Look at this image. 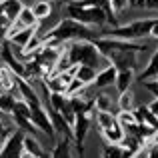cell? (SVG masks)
I'll return each instance as SVG.
<instances>
[{
    "instance_id": "9a60e30c",
    "label": "cell",
    "mask_w": 158,
    "mask_h": 158,
    "mask_svg": "<svg viewBox=\"0 0 158 158\" xmlns=\"http://www.w3.org/2000/svg\"><path fill=\"white\" fill-rule=\"evenodd\" d=\"M12 26H14V28H38V20H36L32 8L24 6L22 12L18 14V18H16V22L12 24Z\"/></svg>"
},
{
    "instance_id": "8992f818",
    "label": "cell",
    "mask_w": 158,
    "mask_h": 158,
    "mask_svg": "<svg viewBox=\"0 0 158 158\" xmlns=\"http://www.w3.org/2000/svg\"><path fill=\"white\" fill-rule=\"evenodd\" d=\"M48 104H50L58 114H62V118L72 126L74 120H76V112L72 106V98L68 94H50L48 92Z\"/></svg>"
},
{
    "instance_id": "74e56055",
    "label": "cell",
    "mask_w": 158,
    "mask_h": 158,
    "mask_svg": "<svg viewBox=\"0 0 158 158\" xmlns=\"http://www.w3.org/2000/svg\"><path fill=\"white\" fill-rule=\"evenodd\" d=\"M0 26H10V22H8V20L4 18L2 14H0Z\"/></svg>"
},
{
    "instance_id": "cb8c5ba5",
    "label": "cell",
    "mask_w": 158,
    "mask_h": 158,
    "mask_svg": "<svg viewBox=\"0 0 158 158\" xmlns=\"http://www.w3.org/2000/svg\"><path fill=\"white\" fill-rule=\"evenodd\" d=\"M132 78H134V70H118V74H116V88H118V92H126V90H130V84H132Z\"/></svg>"
},
{
    "instance_id": "603a6c76",
    "label": "cell",
    "mask_w": 158,
    "mask_h": 158,
    "mask_svg": "<svg viewBox=\"0 0 158 158\" xmlns=\"http://www.w3.org/2000/svg\"><path fill=\"white\" fill-rule=\"evenodd\" d=\"M16 92H2L0 94V112L2 114H14L16 110Z\"/></svg>"
},
{
    "instance_id": "2e32d148",
    "label": "cell",
    "mask_w": 158,
    "mask_h": 158,
    "mask_svg": "<svg viewBox=\"0 0 158 158\" xmlns=\"http://www.w3.org/2000/svg\"><path fill=\"white\" fill-rule=\"evenodd\" d=\"M0 90L2 92H16V74L8 66H0Z\"/></svg>"
},
{
    "instance_id": "3957f363",
    "label": "cell",
    "mask_w": 158,
    "mask_h": 158,
    "mask_svg": "<svg viewBox=\"0 0 158 158\" xmlns=\"http://www.w3.org/2000/svg\"><path fill=\"white\" fill-rule=\"evenodd\" d=\"M156 18H140V20H134V22H128V24H122V26H112L104 30L100 36L104 38H118V40H128V42H136L140 38H146L150 36V30L154 26Z\"/></svg>"
},
{
    "instance_id": "d590c367",
    "label": "cell",
    "mask_w": 158,
    "mask_h": 158,
    "mask_svg": "<svg viewBox=\"0 0 158 158\" xmlns=\"http://www.w3.org/2000/svg\"><path fill=\"white\" fill-rule=\"evenodd\" d=\"M10 132H12V130H10V128H8V126H6V124H4V122H2V120H0V134L8 136V134H10Z\"/></svg>"
},
{
    "instance_id": "f1b7e54d",
    "label": "cell",
    "mask_w": 158,
    "mask_h": 158,
    "mask_svg": "<svg viewBox=\"0 0 158 158\" xmlns=\"http://www.w3.org/2000/svg\"><path fill=\"white\" fill-rule=\"evenodd\" d=\"M102 158H124V150L120 144H104L102 146Z\"/></svg>"
},
{
    "instance_id": "d6a6232c",
    "label": "cell",
    "mask_w": 158,
    "mask_h": 158,
    "mask_svg": "<svg viewBox=\"0 0 158 158\" xmlns=\"http://www.w3.org/2000/svg\"><path fill=\"white\" fill-rule=\"evenodd\" d=\"M142 84H144V88L150 90V92L158 98V78H154V80H146V82H142Z\"/></svg>"
},
{
    "instance_id": "f6af8a7d",
    "label": "cell",
    "mask_w": 158,
    "mask_h": 158,
    "mask_svg": "<svg viewBox=\"0 0 158 158\" xmlns=\"http://www.w3.org/2000/svg\"><path fill=\"white\" fill-rule=\"evenodd\" d=\"M0 94H2V90H0Z\"/></svg>"
},
{
    "instance_id": "f546056e",
    "label": "cell",
    "mask_w": 158,
    "mask_h": 158,
    "mask_svg": "<svg viewBox=\"0 0 158 158\" xmlns=\"http://www.w3.org/2000/svg\"><path fill=\"white\" fill-rule=\"evenodd\" d=\"M118 108L120 110H134V94L132 90H126L118 96Z\"/></svg>"
},
{
    "instance_id": "4dcf8cb0",
    "label": "cell",
    "mask_w": 158,
    "mask_h": 158,
    "mask_svg": "<svg viewBox=\"0 0 158 158\" xmlns=\"http://www.w3.org/2000/svg\"><path fill=\"white\" fill-rule=\"evenodd\" d=\"M130 6V2L128 0H110V10H112V14H120V12H124L126 8Z\"/></svg>"
},
{
    "instance_id": "b9f144b4",
    "label": "cell",
    "mask_w": 158,
    "mask_h": 158,
    "mask_svg": "<svg viewBox=\"0 0 158 158\" xmlns=\"http://www.w3.org/2000/svg\"><path fill=\"white\" fill-rule=\"evenodd\" d=\"M128 2H130V4H134V6H136V0H128Z\"/></svg>"
},
{
    "instance_id": "30bf717a",
    "label": "cell",
    "mask_w": 158,
    "mask_h": 158,
    "mask_svg": "<svg viewBox=\"0 0 158 158\" xmlns=\"http://www.w3.org/2000/svg\"><path fill=\"white\" fill-rule=\"evenodd\" d=\"M106 60L116 70H136V66H138L136 64V52H126V50L106 54Z\"/></svg>"
},
{
    "instance_id": "d6986e66",
    "label": "cell",
    "mask_w": 158,
    "mask_h": 158,
    "mask_svg": "<svg viewBox=\"0 0 158 158\" xmlns=\"http://www.w3.org/2000/svg\"><path fill=\"white\" fill-rule=\"evenodd\" d=\"M24 152H28V154H32V156H36V158H40L42 154H46L44 152V148H42V144L38 142V138H36L34 134H24Z\"/></svg>"
},
{
    "instance_id": "1f68e13d",
    "label": "cell",
    "mask_w": 158,
    "mask_h": 158,
    "mask_svg": "<svg viewBox=\"0 0 158 158\" xmlns=\"http://www.w3.org/2000/svg\"><path fill=\"white\" fill-rule=\"evenodd\" d=\"M84 88H86V84H82L78 78H72V82L68 84V90H66V94H68V96H76V94L82 92Z\"/></svg>"
},
{
    "instance_id": "e0dca14e",
    "label": "cell",
    "mask_w": 158,
    "mask_h": 158,
    "mask_svg": "<svg viewBox=\"0 0 158 158\" xmlns=\"http://www.w3.org/2000/svg\"><path fill=\"white\" fill-rule=\"evenodd\" d=\"M50 158H72V140L62 136L60 140H56L52 152H50Z\"/></svg>"
},
{
    "instance_id": "ee69618b",
    "label": "cell",
    "mask_w": 158,
    "mask_h": 158,
    "mask_svg": "<svg viewBox=\"0 0 158 158\" xmlns=\"http://www.w3.org/2000/svg\"><path fill=\"white\" fill-rule=\"evenodd\" d=\"M2 2H6V0H0V4H2Z\"/></svg>"
},
{
    "instance_id": "8fae6325",
    "label": "cell",
    "mask_w": 158,
    "mask_h": 158,
    "mask_svg": "<svg viewBox=\"0 0 158 158\" xmlns=\"http://www.w3.org/2000/svg\"><path fill=\"white\" fill-rule=\"evenodd\" d=\"M36 30H38V28H14V26H10V30H8V42H10L12 46H18L20 50H22V48L30 42L32 36L36 34Z\"/></svg>"
},
{
    "instance_id": "484cf974",
    "label": "cell",
    "mask_w": 158,
    "mask_h": 158,
    "mask_svg": "<svg viewBox=\"0 0 158 158\" xmlns=\"http://www.w3.org/2000/svg\"><path fill=\"white\" fill-rule=\"evenodd\" d=\"M12 122H14L16 126H18V130H22L24 134H34V132L38 130V128L32 124L30 118H26V116H22V114H16V112L12 114Z\"/></svg>"
},
{
    "instance_id": "6da1fadb",
    "label": "cell",
    "mask_w": 158,
    "mask_h": 158,
    "mask_svg": "<svg viewBox=\"0 0 158 158\" xmlns=\"http://www.w3.org/2000/svg\"><path fill=\"white\" fill-rule=\"evenodd\" d=\"M94 30H90L88 26L76 22L72 18H62L52 30H48L46 34H42V42L50 44V46H62V44H70L76 40H94Z\"/></svg>"
},
{
    "instance_id": "277c9868",
    "label": "cell",
    "mask_w": 158,
    "mask_h": 158,
    "mask_svg": "<svg viewBox=\"0 0 158 158\" xmlns=\"http://www.w3.org/2000/svg\"><path fill=\"white\" fill-rule=\"evenodd\" d=\"M66 14L68 18L76 20V22L84 24L88 28H104L110 24V16L106 14L102 8H92V6H80L76 0H68L66 2Z\"/></svg>"
},
{
    "instance_id": "ab89813d",
    "label": "cell",
    "mask_w": 158,
    "mask_h": 158,
    "mask_svg": "<svg viewBox=\"0 0 158 158\" xmlns=\"http://www.w3.org/2000/svg\"><path fill=\"white\" fill-rule=\"evenodd\" d=\"M20 158H36V156H32V154H28V152H22V156Z\"/></svg>"
},
{
    "instance_id": "7402d4cb",
    "label": "cell",
    "mask_w": 158,
    "mask_h": 158,
    "mask_svg": "<svg viewBox=\"0 0 158 158\" xmlns=\"http://www.w3.org/2000/svg\"><path fill=\"white\" fill-rule=\"evenodd\" d=\"M94 122H96L98 132L106 130V128L114 126V124H118L116 122V114L114 112H94Z\"/></svg>"
},
{
    "instance_id": "83f0119b",
    "label": "cell",
    "mask_w": 158,
    "mask_h": 158,
    "mask_svg": "<svg viewBox=\"0 0 158 158\" xmlns=\"http://www.w3.org/2000/svg\"><path fill=\"white\" fill-rule=\"evenodd\" d=\"M116 122H118L122 128H128V126H132V124H138L132 110H120V112H116Z\"/></svg>"
},
{
    "instance_id": "8d00e7d4",
    "label": "cell",
    "mask_w": 158,
    "mask_h": 158,
    "mask_svg": "<svg viewBox=\"0 0 158 158\" xmlns=\"http://www.w3.org/2000/svg\"><path fill=\"white\" fill-rule=\"evenodd\" d=\"M150 38H156L158 40V18H156L154 26H152V30H150Z\"/></svg>"
},
{
    "instance_id": "44dd1931",
    "label": "cell",
    "mask_w": 158,
    "mask_h": 158,
    "mask_svg": "<svg viewBox=\"0 0 158 158\" xmlns=\"http://www.w3.org/2000/svg\"><path fill=\"white\" fill-rule=\"evenodd\" d=\"M158 78V50L150 56V60H148L146 68L140 72V82H146V80H154Z\"/></svg>"
},
{
    "instance_id": "4316f807",
    "label": "cell",
    "mask_w": 158,
    "mask_h": 158,
    "mask_svg": "<svg viewBox=\"0 0 158 158\" xmlns=\"http://www.w3.org/2000/svg\"><path fill=\"white\" fill-rule=\"evenodd\" d=\"M94 110L96 112H112V100L108 94H96L94 96Z\"/></svg>"
},
{
    "instance_id": "7bdbcfd3",
    "label": "cell",
    "mask_w": 158,
    "mask_h": 158,
    "mask_svg": "<svg viewBox=\"0 0 158 158\" xmlns=\"http://www.w3.org/2000/svg\"><path fill=\"white\" fill-rule=\"evenodd\" d=\"M52 2H64V0H52Z\"/></svg>"
},
{
    "instance_id": "7c38bea8",
    "label": "cell",
    "mask_w": 158,
    "mask_h": 158,
    "mask_svg": "<svg viewBox=\"0 0 158 158\" xmlns=\"http://www.w3.org/2000/svg\"><path fill=\"white\" fill-rule=\"evenodd\" d=\"M116 74H118V70H116L112 64L104 66L102 70H98V74H96V78H94L92 86H94V88H106V86L114 84V82H116Z\"/></svg>"
},
{
    "instance_id": "9c48e42d",
    "label": "cell",
    "mask_w": 158,
    "mask_h": 158,
    "mask_svg": "<svg viewBox=\"0 0 158 158\" xmlns=\"http://www.w3.org/2000/svg\"><path fill=\"white\" fill-rule=\"evenodd\" d=\"M32 110V124H34L36 128H38L40 132H44L46 136H50V138H54L56 136V130H54V126H52V122H50V116H48V112H46V108H44V104H40V106H32L30 108Z\"/></svg>"
},
{
    "instance_id": "836d02e7",
    "label": "cell",
    "mask_w": 158,
    "mask_h": 158,
    "mask_svg": "<svg viewBox=\"0 0 158 158\" xmlns=\"http://www.w3.org/2000/svg\"><path fill=\"white\" fill-rule=\"evenodd\" d=\"M148 110H150L152 114H154L156 118H158V98H154V100H152L150 104H148Z\"/></svg>"
},
{
    "instance_id": "d4e9b609",
    "label": "cell",
    "mask_w": 158,
    "mask_h": 158,
    "mask_svg": "<svg viewBox=\"0 0 158 158\" xmlns=\"http://www.w3.org/2000/svg\"><path fill=\"white\" fill-rule=\"evenodd\" d=\"M32 12H34V16H36V20H46L48 16L52 14V4L48 2V0H38V2H34L32 4Z\"/></svg>"
},
{
    "instance_id": "5bb4252c",
    "label": "cell",
    "mask_w": 158,
    "mask_h": 158,
    "mask_svg": "<svg viewBox=\"0 0 158 158\" xmlns=\"http://www.w3.org/2000/svg\"><path fill=\"white\" fill-rule=\"evenodd\" d=\"M134 116H136V122L138 124H146V126H150V128H154V130H158V118L154 114H152L150 110H148V104L146 106H134Z\"/></svg>"
},
{
    "instance_id": "f35d334b",
    "label": "cell",
    "mask_w": 158,
    "mask_h": 158,
    "mask_svg": "<svg viewBox=\"0 0 158 158\" xmlns=\"http://www.w3.org/2000/svg\"><path fill=\"white\" fill-rule=\"evenodd\" d=\"M4 140H6V136H4V134H0V148L4 146Z\"/></svg>"
},
{
    "instance_id": "5b68a950",
    "label": "cell",
    "mask_w": 158,
    "mask_h": 158,
    "mask_svg": "<svg viewBox=\"0 0 158 158\" xmlns=\"http://www.w3.org/2000/svg\"><path fill=\"white\" fill-rule=\"evenodd\" d=\"M92 112H84V114H76V120L72 124V144L76 148L78 158H84V140L92 126Z\"/></svg>"
},
{
    "instance_id": "4fadbf2b",
    "label": "cell",
    "mask_w": 158,
    "mask_h": 158,
    "mask_svg": "<svg viewBox=\"0 0 158 158\" xmlns=\"http://www.w3.org/2000/svg\"><path fill=\"white\" fill-rule=\"evenodd\" d=\"M24 4L20 2V0H6V2L0 4V14L4 16V18L10 22V26L16 22V18H18V14L22 12Z\"/></svg>"
},
{
    "instance_id": "e575fe53",
    "label": "cell",
    "mask_w": 158,
    "mask_h": 158,
    "mask_svg": "<svg viewBox=\"0 0 158 158\" xmlns=\"http://www.w3.org/2000/svg\"><path fill=\"white\" fill-rule=\"evenodd\" d=\"M144 8H148V10H158V0H146V2H144Z\"/></svg>"
},
{
    "instance_id": "52a82bcc",
    "label": "cell",
    "mask_w": 158,
    "mask_h": 158,
    "mask_svg": "<svg viewBox=\"0 0 158 158\" xmlns=\"http://www.w3.org/2000/svg\"><path fill=\"white\" fill-rule=\"evenodd\" d=\"M24 132L22 130H12L4 140V146L0 148V158H20L24 152Z\"/></svg>"
},
{
    "instance_id": "60d3db41",
    "label": "cell",
    "mask_w": 158,
    "mask_h": 158,
    "mask_svg": "<svg viewBox=\"0 0 158 158\" xmlns=\"http://www.w3.org/2000/svg\"><path fill=\"white\" fill-rule=\"evenodd\" d=\"M40 158H50V154H42V156H40Z\"/></svg>"
},
{
    "instance_id": "ac0fdd59",
    "label": "cell",
    "mask_w": 158,
    "mask_h": 158,
    "mask_svg": "<svg viewBox=\"0 0 158 158\" xmlns=\"http://www.w3.org/2000/svg\"><path fill=\"white\" fill-rule=\"evenodd\" d=\"M100 134L106 144H120L124 140V136H126V132H124V128L120 124H114V126L106 128V130H100Z\"/></svg>"
},
{
    "instance_id": "7a4b0ae2",
    "label": "cell",
    "mask_w": 158,
    "mask_h": 158,
    "mask_svg": "<svg viewBox=\"0 0 158 158\" xmlns=\"http://www.w3.org/2000/svg\"><path fill=\"white\" fill-rule=\"evenodd\" d=\"M66 56L72 66H92L98 70L102 62H108L102 52L94 46L92 40H76V42L66 44Z\"/></svg>"
},
{
    "instance_id": "ba28073f",
    "label": "cell",
    "mask_w": 158,
    "mask_h": 158,
    "mask_svg": "<svg viewBox=\"0 0 158 158\" xmlns=\"http://www.w3.org/2000/svg\"><path fill=\"white\" fill-rule=\"evenodd\" d=\"M0 60H2L4 66H8V68H10L18 78H26V64H24L20 58L14 56L10 42H4L2 46H0Z\"/></svg>"
},
{
    "instance_id": "ffe728a7",
    "label": "cell",
    "mask_w": 158,
    "mask_h": 158,
    "mask_svg": "<svg viewBox=\"0 0 158 158\" xmlns=\"http://www.w3.org/2000/svg\"><path fill=\"white\" fill-rule=\"evenodd\" d=\"M96 74H98V70L92 68V66H74V78H78V80L86 86L94 82Z\"/></svg>"
}]
</instances>
